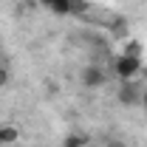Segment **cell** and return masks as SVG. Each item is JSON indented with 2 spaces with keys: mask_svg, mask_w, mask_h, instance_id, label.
<instances>
[{
  "mask_svg": "<svg viewBox=\"0 0 147 147\" xmlns=\"http://www.w3.org/2000/svg\"><path fill=\"white\" fill-rule=\"evenodd\" d=\"M113 74L122 82H133L142 74V57H130V54H119L113 59Z\"/></svg>",
  "mask_w": 147,
  "mask_h": 147,
  "instance_id": "obj_1",
  "label": "cell"
},
{
  "mask_svg": "<svg viewBox=\"0 0 147 147\" xmlns=\"http://www.w3.org/2000/svg\"><path fill=\"white\" fill-rule=\"evenodd\" d=\"M119 102H122V105H136V102H142V88L136 85V79H133V82H122V88H119Z\"/></svg>",
  "mask_w": 147,
  "mask_h": 147,
  "instance_id": "obj_2",
  "label": "cell"
},
{
  "mask_svg": "<svg viewBox=\"0 0 147 147\" xmlns=\"http://www.w3.org/2000/svg\"><path fill=\"white\" fill-rule=\"evenodd\" d=\"M105 71L99 68V65H88L85 71H82V85L85 88H99V85H105Z\"/></svg>",
  "mask_w": 147,
  "mask_h": 147,
  "instance_id": "obj_3",
  "label": "cell"
},
{
  "mask_svg": "<svg viewBox=\"0 0 147 147\" xmlns=\"http://www.w3.org/2000/svg\"><path fill=\"white\" fill-rule=\"evenodd\" d=\"M17 139H20L17 125H9V122H3V125H0V147H11Z\"/></svg>",
  "mask_w": 147,
  "mask_h": 147,
  "instance_id": "obj_4",
  "label": "cell"
},
{
  "mask_svg": "<svg viewBox=\"0 0 147 147\" xmlns=\"http://www.w3.org/2000/svg\"><path fill=\"white\" fill-rule=\"evenodd\" d=\"M40 3H42L45 9H51L54 14H62V17L71 14V0H40Z\"/></svg>",
  "mask_w": 147,
  "mask_h": 147,
  "instance_id": "obj_5",
  "label": "cell"
},
{
  "mask_svg": "<svg viewBox=\"0 0 147 147\" xmlns=\"http://www.w3.org/2000/svg\"><path fill=\"white\" fill-rule=\"evenodd\" d=\"M91 142H88V136H82V133H68L65 136V142H62V147H88Z\"/></svg>",
  "mask_w": 147,
  "mask_h": 147,
  "instance_id": "obj_6",
  "label": "cell"
},
{
  "mask_svg": "<svg viewBox=\"0 0 147 147\" xmlns=\"http://www.w3.org/2000/svg\"><path fill=\"white\" fill-rule=\"evenodd\" d=\"M85 11H88L85 0H71V14H85Z\"/></svg>",
  "mask_w": 147,
  "mask_h": 147,
  "instance_id": "obj_7",
  "label": "cell"
},
{
  "mask_svg": "<svg viewBox=\"0 0 147 147\" xmlns=\"http://www.w3.org/2000/svg\"><path fill=\"white\" fill-rule=\"evenodd\" d=\"M125 54H130V57H142V45H139V42H133V40H130L127 45H125Z\"/></svg>",
  "mask_w": 147,
  "mask_h": 147,
  "instance_id": "obj_8",
  "label": "cell"
},
{
  "mask_svg": "<svg viewBox=\"0 0 147 147\" xmlns=\"http://www.w3.org/2000/svg\"><path fill=\"white\" fill-rule=\"evenodd\" d=\"M6 82H9V65L0 59V85H6Z\"/></svg>",
  "mask_w": 147,
  "mask_h": 147,
  "instance_id": "obj_9",
  "label": "cell"
},
{
  "mask_svg": "<svg viewBox=\"0 0 147 147\" xmlns=\"http://www.w3.org/2000/svg\"><path fill=\"white\" fill-rule=\"evenodd\" d=\"M113 34H127V28H125V23H122V20H116V23H113Z\"/></svg>",
  "mask_w": 147,
  "mask_h": 147,
  "instance_id": "obj_10",
  "label": "cell"
},
{
  "mask_svg": "<svg viewBox=\"0 0 147 147\" xmlns=\"http://www.w3.org/2000/svg\"><path fill=\"white\" fill-rule=\"evenodd\" d=\"M105 147H127V144H125L122 139H108V142H105Z\"/></svg>",
  "mask_w": 147,
  "mask_h": 147,
  "instance_id": "obj_11",
  "label": "cell"
},
{
  "mask_svg": "<svg viewBox=\"0 0 147 147\" xmlns=\"http://www.w3.org/2000/svg\"><path fill=\"white\" fill-rule=\"evenodd\" d=\"M142 105H144V110H147V91L142 93Z\"/></svg>",
  "mask_w": 147,
  "mask_h": 147,
  "instance_id": "obj_12",
  "label": "cell"
}]
</instances>
